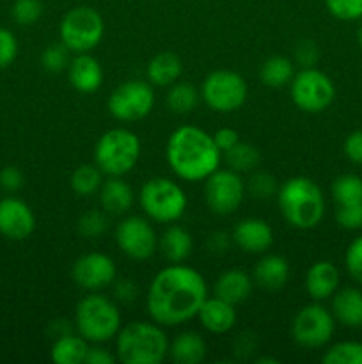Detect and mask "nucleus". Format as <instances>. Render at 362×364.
Returning <instances> with one entry per match:
<instances>
[{"mask_svg": "<svg viewBox=\"0 0 362 364\" xmlns=\"http://www.w3.org/2000/svg\"><path fill=\"white\" fill-rule=\"evenodd\" d=\"M291 100L295 105L307 114H318L329 109L336 100V85L332 78L322 70L304 68L295 73L293 80L290 82Z\"/></svg>", "mask_w": 362, "mask_h": 364, "instance_id": "9d476101", "label": "nucleus"}, {"mask_svg": "<svg viewBox=\"0 0 362 364\" xmlns=\"http://www.w3.org/2000/svg\"><path fill=\"white\" fill-rule=\"evenodd\" d=\"M109 213L105 210H87L77 223L78 233L84 238H98L109 231Z\"/></svg>", "mask_w": 362, "mask_h": 364, "instance_id": "f704fd0d", "label": "nucleus"}, {"mask_svg": "<svg viewBox=\"0 0 362 364\" xmlns=\"http://www.w3.org/2000/svg\"><path fill=\"white\" fill-rule=\"evenodd\" d=\"M35 230V215L31 206L18 198L0 199V235L9 240H25Z\"/></svg>", "mask_w": 362, "mask_h": 364, "instance_id": "dca6fc26", "label": "nucleus"}, {"mask_svg": "<svg viewBox=\"0 0 362 364\" xmlns=\"http://www.w3.org/2000/svg\"><path fill=\"white\" fill-rule=\"evenodd\" d=\"M25 176L16 166H7L0 171V187L7 192H16L23 187Z\"/></svg>", "mask_w": 362, "mask_h": 364, "instance_id": "c03bdc74", "label": "nucleus"}, {"mask_svg": "<svg viewBox=\"0 0 362 364\" xmlns=\"http://www.w3.org/2000/svg\"><path fill=\"white\" fill-rule=\"evenodd\" d=\"M98 196L99 206L109 215H123L133 206L135 201L133 188L123 180V176H109L103 180Z\"/></svg>", "mask_w": 362, "mask_h": 364, "instance_id": "412c9836", "label": "nucleus"}, {"mask_svg": "<svg viewBox=\"0 0 362 364\" xmlns=\"http://www.w3.org/2000/svg\"><path fill=\"white\" fill-rule=\"evenodd\" d=\"M197 318L201 326L204 327L208 333L212 334H226L236 326L238 313L236 306L231 302L224 301V299L216 297H206L202 302L201 309L197 313Z\"/></svg>", "mask_w": 362, "mask_h": 364, "instance_id": "aec40b11", "label": "nucleus"}, {"mask_svg": "<svg viewBox=\"0 0 362 364\" xmlns=\"http://www.w3.org/2000/svg\"><path fill=\"white\" fill-rule=\"evenodd\" d=\"M322 361L325 364H362L361 341H339L327 348Z\"/></svg>", "mask_w": 362, "mask_h": 364, "instance_id": "72a5a7b5", "label": "nucleus"}, {"mask_svg": "<svg viewBox=\"0 0 362 364\" xmlns=\"http://www.w3.org/2000/svg\"><path fill=\"white\" fill-rule=\"evenodd\" d=\"M213 141H215L216 148H219L220 153L224 155V153L229 151L233 146H236L238 142H240V134H238L234 128L224 127V128H219V130L213 134Z\"/></svg>", "mask_w": 362, "mask_h": 364, "instance_id": "49530a36", "label": "nucleus"}, {"mask_svg": "<svg viewBox=\"0 0 362 364\" xmlns=\"http://www.w3.org/2000/svg\"><path fill=\"white\" fill-rule=\"evenodd\" d=\"M121 311L106 295L91 291L78 301L75 309V329L89 343H106L121 329Z\"/></svg>", "mask_w": 362, "mask_h": 364, "instance_id": "39448f33", "label": "nucleus"}, {"mask_svg": "<svg viewBox=\"0 0 362 364\" xmlns=\"http://www.w3.org/2000/svg\"><path fill=\"white\" fill-rule=\"evenodd\" d=\"M336 220L343 230H361L362 205H339L336 208Z\"/></svg>", "mask_w": 362, "mask_h": 364, "instance_id": "a19ab883", "label": "nucleus"}, {"mask_svg": "<svg viewBox=\"0 0 362 364\" xmlns=\"http://www.w3.org/2000/svg\"><path fill=\"white\" fill-rule=\"evenodd\" d=\"M231 240L247 255H263L273 244V231L263 219L247 217L234 226Z\"/></svg>", "mask_w": 362, "mask_h": 364, "instance_id": "f3484780", "label": "nucleus"}, {"mask_svg": "<svg viewBox=\"0 0 362 364\" xmlns=\"http://www.w3.org/2000/svg\"><path fill=\"white\" fill-rule=\"evenodd\" d=\"M224 156H226V162L229 166V169L236 171V173L254 171L259 166V162H261V155H259L258 148L252 144H247V142H238L229 151L224 153Z\"/></svg>", "mask_w": 362, "mask_h": 364, "instance_id": "473e14b6", "label": "nucleus"}, {"mask_svg": "<svg viewBox=\"0 0 362 364\" xmlns=\"http://www.w3.org/2000/svg\"><path fill=\"white\" fill-rule=\"evenodd\" d=\"M277 205L284 220L297 230H312L325 217V196L314 180L293 176L277 188Z\"/></svg>", "mask_w": 362, "mask_h": 364, "instance_id": "7ed1b4c3", "label": "nucleus"}, {"mask_svg": "<svg viewBox=\"0 0 362 364\" xmlns=\"http://www.w3.org/2000/svg\"><path fill=\"white\" fill-rule=\"evenodd\" d=\"M103 183V173L96 164H82L71 174L70 185L80 198H91Z\"/></svg>", "mask_w": 362, "mask_h": 364, "instance_id": "7c9ffc66", "label": "nucleus"}, {"mask_svg": "<svg viewBox=\"0 0 362 364\" xmlns=\"http://www.w3.org/2000/svg\"><path fill=\"white\" fill-rule=\"evenodd\" d=\"M165 159L172 173L183 181H204L222 160L213 135L192 124H183L170 134Z\"/></svg>", "mask_w": 362, "mask_h": 364, "instance_id": "f03ea898", "label": "nucleus"}, {"mask_svg": "<svg viewBox=\"0 0 362 364\" xmlns=\"http://www.w3.org/2000/svg\"><path fill=\"white\" fill-rule=\"evenodd\" d=\"M248 95V85L240 73L216 70L206 75L201 85V98L213 112L229 114L240 109Z\"/></svg>", "mask_w": 362, "mask_h": 364, "instance_id": "1a4fd4ad", "label": "nucleus"}, {"mask_svg": "<svg viewBox=\"0 0 362 364\" xmlns=\"http://www.w3.org/2000/svg\"><path fill=\"white\" fill-rule=\"evenodd\" d=\"M344 267L351 279L362 287V235L350 242L344 252Z\"/></svg>", "mask_w": 362, "mask_h": 364, "instance_id": "ea45409f", "label": "nucleus"}, {"mask_svg": "<svg viewBox=\"0 0 362 364\" xmlns=\"http://www.w3.org/2000/svg\"><path fill=\"white\" fill-rule=\"evenodd\" d=\"M252 287H254V279L245 270L229 269L216 277L213 295L236 306L251 297Z\"/></svg>", "mask_w": 362, "mask_h": 364, "instance_id": "b1692460", "label": "nucleus"}, {"mask_svg": "<svg viewBox=\"0 0 362 364\" xmlns=\"http://www.w3.org/2000/svg\"><path fill=\"white\" fill-rule=\"evenodd\" d=\"M252 279L261 290L279 291L290 279V263L279 255H266L256 263Z\"/></svg>", "mask_w": 362, "mask_h": 364, "instance_id": "5701e85b", "label": "nucleus"}, {"mask_svg": "<svg viewBox=\"0 0 362 364\" xmlns=\"http://www.w3.org/2000/svg\"><path fill=\"white\" fill-rule=\"evenodd\" d=\"M116 361V355L110 354L109 348L102 347V343H92V347H89L87 355H85L87 364H114Z\"/></svg>", "mask_w": 362, "mask_h": 364, "instance_id": "de8ad7c7", "label": "nucleus"}, {"mask_svg": "<svg viewBox=\"0 0 362 364\" xmlns=\"http://www.w3.org/2000/svg\"><path fill=\"white\" fill-rule=\"evenodd\" d=\"M70 50L67 46H64L62 43H55V45H50L43 50L41 53V64L46 71L50 73H60V71L67 70L70 66Z\"/></svg>", "mask_w": 362, "mask_h": 364, "instance_id": "c9c22d12", "label": "nucleus"}, {"mask_svg": "<svg viewBox=\"0 0 362 364\" xmlns=\"http://www.w3.org/2000/svg\"><path fill=\"white\" fill-rule=\"evenodd\" d=\"M245 187H247V192H251V196H254L256 199L272 198L273 194H277V188H279L275 178L270 173H265V171L252 173Z\"/></svg>", "mask_w": 362, "mask_h": 364, "instance_id": "4c0bfd02", "label": "nucleus"}, {"mask_svg": "<svg viewBox=\"0 0 362 364\" xmlns=\"http://www.w3.org/2000/svg\"><path fill=\"white\" fill-rule=\"evenodd\" d=\"M138 203L149 220L172 224L183 217L188 199L180 183L165 176H156L142 185Z\"/></svg>", "mask_w": 362, "mask_h": 364, "instance_id": "0eeeda50", "label": "nucleus"}, {"mask_svg": "<svg viewBox=\"0 0 362 364\" xmlns=\"http://www.w3.org/2000/svg\"><path fill=\"white\" fill-rule=\"evenodd\" d=\"M89 350V341L78 333H67L55 338L50 358L57 364H82L85 363V355Z\"/></svg>", "mask_w": 362, "mask_h": 364, "instance_id": "cd10ccee", "label": "nucleus"}, {"mask_svg": "<svg viewBox=\"0 0 362 364\" xmlns=\"http://www.w3.org/2000/svg\"><path fill=\"white\" fill-rule=\"evenodd\" d=\"M105 32L103 18L94 7L77 6L67 11L59 25L60 43L71 53H87L99 45Z\"/></svg>", "mask_w": 362, "mask_h": 364, "instance_id": "6e6552de", "label": "nucleus"}, {"mask_svg": "<svg viewBox=\"0 0 362 364\" xmlns=\"http://www.w3.org/2000/svg\"><path fill=\"white\" fill-rule=\"evenodd\" d=\"M18 55V41L9 28L0 27V70L11 66Z\"/></svg>", "mask_w": 362, "mask_h": 364, "instance_id": "79ce46f5", "label": "nucleus"}, {"mask_svg": "<svg viewBox=\"0 0 362 364\" xmlns=\"http://www.w3.org/2000/svg\"><path fill=\"white\" fill-rule=\"evenodd\" d=\"M295 77L293 60L283 55H273L263 63L259 70V80L268 87H284Z\"/></svg>", "mask_w": 362, "mask_h": 364, "instance_id": "c85d7f7f", "label": "nucleus"}, {"mask_svg": "<svg viewBox=\"0 0 362 364\" xmlns=\"http://www.w3.org/2000/svg\"><path fill=\"white\" fill-rule=\"evenodd\" d=\"M295 59L302 68H312L316 66L319 59V48L312 39H302L297 46H295Z\"/></svg>", "mask_w": 362, "mask_h": 364, "instance_id": "37998d69", "label": "nucleus"}, {"mask_svg": "<svg viewBox=\"0 0 362 364\" xmlns=\"http://www.w3.org/2000/svg\"><path fill=\"white\" fill-rule=\"evenodd\" d=\"M201 100V91L188 82H174L165 96V103L174 114H190Z\"/></svg>", "mask_w": 362, "mask_h": 364, "instance_id": "c756f323", "label": "nucleus"}, {"mask_svg": "<svg viewBox=\"0 0 362 364\" xmlns=\"http://www.w3.org/2000/svg\"><path fill=\"white\" fill-rule=\"evenodd\" d=\"M265 363L277 364L279 361H277V359H272V358H259V359H256V364H265Z\"/></svg>", "mask_w": 362, "mask_h": 364, "instance_id": "3c124183", "label": "nucleus"}, {"mask_svg": "<svg viewBox=\"0 0 362 364\" xmlns=\"http://www.w3.org/2000/svg\"><path fill=\"white\" fill-rule=\"evenodd\" d=\"M208 345L204 338L195 331H185L172 340L169 355L176 364H199L206 359Z\"/></svg>", "mask_w": 362, "mask_h": 364, "instance_id": "bb28decb", "label": "nucleus"}, {"mask_svg": "<svg viewBox=\"0 0 362 364\" xmlns=\"http://www.w3.org/2000/svg\"><path fill=\"white\" fill-rule=\"evenodd\" d=\"M67 78L70 84L78 92L91 95L96 92L103 84V68L96 57L91 53H75L67 66Z\"/></svg>", "mask_w": 362, "mask_h": 364, "instance_id": "6ab92c4d", "label": "nucleus"}, {"mask_svg": "<svg viewBox=\"0 0 362 364\" xmlns=\"http://www.w3.org/2000/svg\"><path fill=\"white\" fill-rule=\"evenodd\" d=\"M229 235L222 233V231H216L212 237L208 238V247L212 249L213 252H226L229 249Z\"/></svg>", "mask_w": 362, "mask_h": 364, "instance_id": "8fccbe9b", "label": "nucleus"}, {"mask_svg": "<svg viewBox=\"0 0 362 364\" xmlns=\"http://www.w3.org/2000/svg\"><path fill=\"white\" fill-rule=\"evenodd\" d=\"M332 311L337 323L348 329L362 327V290L346 287L332 295Z\"/></svg>", "mask_w": 362, "mask_h": 364, "instance_id": "4be33fe9", "label": "nucleus"}, {"mask_svg": "<svg viewBox=\"0 0 362 364\" xmlns=\"http://www.w3.org/2000/svg\"><path fill=\"white\" fill-rule=\"evenodd\" d=\"M336 323L332 311L316 301L314 304L304 306L295 315L291 336L304 348H322L332 340Z\"/></svg>", "mask_w": 362, "mask_h": 364, "instance_id": "9b49d317", "label": "nucleus"}, {"mask_svg": "<svg viewBox=\"0 0 362 364\" xmlns=\"http://www.w3.org/2000/svg\"><path fill=\"white\" fill-rule=\"evenodd\" d=\"M116 340V358L123 364H162L169 355L170 341L156 322H130L121 326Z\"/></svg>", "mask_w": 362, "mask_h": 364, "instance_id": "20e7f679", "label": "nucleus"}, {"mask_svg": "<svg viewBox=\"0 0 362 364\" xmlns=\"http://www.w3.org/2000/svg\"><path fill=\"white\" fill-rule=\"evenodd\" d=\"M343 151L351 164L362 166V130H355L344 139Z\"/></svg>", "mask_w": 362, "mask_h": 364, "instance_id": "a18cd8bd", "label": "nucleus"}, {"mask_svg": "<svg viewBox=\"0 0 362 364\" xmlns=\"http://www.w3.org/2000/svg\"><path fill=\"white\" fill-rule=\"evenodd\" d=\"M332 199L336 205H362V178L358 174H341L332 183Z\"/></svg>", "mask_w": 362, "mask_h": 364, "instance_id": "2f4dec72", "label": "nucleus"}, {"mask_svg": "<svg viewBox=\"0 0 362 364\" xmlns=\"http://www.w3.org/2000/svg\"><path fill=\"white\" fill-rule=\"evenodd\" d=\"M116 244L124 256L135 262H146L158 247V237L151 220L146 217L130 215L116 228Z\"/></svg>", "mask_w": 362, "mask_h": 364, "instance_id": "4468645a", "label": "nucleus"}, {"mask_svg": "<svg viewBox=\"0 0 362 364\" xmlns=\"http://www.w3.org/2000/svg\"><path fill=\"white\" fill-rule=\"evenodd\" d=\"M341 272L329 259H319L305 274V291L312 301H327L339 290Z\"/></svg>", "mask_w": 362, "mask_h": 364, "instance_id": "a211bd4d", "label": "nucleus"}, {"mask_svg": "<svg viewBox=\"0 0 362 364\" xmlns=\"http://www.w3.org/2000/svg\"><path fill=\"white\" fill-rule=\"evenodd\" d=\"M109 112L123 123L144 119L155 107V91L149 82L128 80L117 85L106 100Z\"/></svg>", "mask_w": 362, "mask_h": 364, "instance_id": "f8f14e48", "label": "nucleus"}, {"mask_svg": "<svg viewBox=\"0 0 362 364\" xmlns=\"http://www.w3.org/2000/svg\"><path fill=\"white\" fill-rule=\"evenodd\" d=\"M141 139L128 128H110L94 146V164L106 176H124L141 159Z\"/></svg>", "mask_w": 362, "mask_h": 364, "instance_id": "423d86ee", "label": "nucleus"}, {"mask_svg": "<svg viewBox=\"0 0 362 364\" xmlns=\"http://www.w3.org/2000/svg\"><path fill=\"white\" fill-rule=\"evenodd\" d=\"M114 295L123 304H131L137 299V287H135L133 281L123 279L119 283H116V287H114Z\"/></svg>", "mask_w": 362, "mask_h": 364, "instance_id": "09e8293b", "label": "nucleus"}, {"mask_svg": "<svg viewBox=\"0 0 362 364\" xmlns=\"http://www.w3.org/2000/svg\"><path fill=\"white\" fill-rule=\"evenodd\" d=\"M208 297V284L192 267L172 263L153 277L146 294V308L153 322L177 327L195 318Z\"/></svg>", "mask_w": 362, "mask_h": 364, "instance_id": "f257e3e1", "label": "nucleus"}, {"mask_svg": "<svg viewBox=\"0 0 362 364\" xmlns=\"http://www.w3.org/2000/svg\"><path fill=\"white\" fill-rule=\"evenodd\" d=\"M158 247L167 262L185 263L194 251V238L190 231L185 230L183 226L172 224L158 238Z\"/></svg>", "mask_w": 362, "mask_h": 364, "instance_id": "a878e982", "label": "nucleus"}, {"mask_svg": "<svg viewBox=\"0 0 362 364\" xmlns=\"http://www.w3.org/2000/svg\"><path fill=\"white\" fill-rule=\"evenodd\" d=\"M247 187L240 173L233 169H216L204 180L206 206L216 215H231L243 203Z\"/></svg>", "mask_w": 362, "mask_h": 364, "instance_id": "ddd939ff", "label": "nucleus"}, {"mask_svg": "<svg viewBox=\"0 0 362 364\" xmlns=\"http://www.w3.org/2000/svg\"><path fill=\"white\" fill-rule=\"evenodd\" d=\"M117 276V267L109 255L103 252H87L80 256L71 267V277L82 290L99 291L114 284Z\"/></svg>", "mask_w": 362, "mask_h": 364, "instance_id": "2eb2a0df", "label": "nucleus"}, {"mask_svg": "<svg viewBox=\"0 0 362 364\" xmlns=\"http://www.w3.org/2000/svg\"><path fill=\"white\" fill-rule=\"evenodd\" d=\"M41 0H14L11 7V16L18 25H34L41 18Z\"/></svg>", "mask_w": 362, "mask_h": 364, "instance_id": "58836bf2", "label": "nucleus"}, {"mask_svg": "<svg viewBox=\"0 0 362 364\" xmlns=\"http://www.w3.org/2000/svg\"><path fill=\"white\" fill-rule=\"evenodd\" d=\"M181 73H183V60L174 52L156 53L146 68L148 82L158 87H170L174 82L180 80Z\"/></svg>", "mask_w": 362, "mask_h": 364, "instance_id": "393cba45", "label": "nucleus"}, {"mask_svg": "<svg viewBox=\"0 0 362 364\" xmlns=\"http://www.w3.org/2000/svg\"><path fill=\"white\" fill-rule=\"evenodd\" d=\"M357 43H358V46H361V50H362V21H361V25H358V28H357Z\"/></svg>", "mask_w": 362, "mask_h": 364, "instance_id": "603ef678", "label": "nucleus"}, {"mask_svg": "<svg viewBox=\"0 0 362 364\" xmlns=\"http://www.w3.org/2000/svg\"><path fill=\"white\" fill-rule=\"evenodd\" d=\"M327 11L341 21L362 20V0H323Z\"/></svg>", "mask_w": 362, "mask_h": 364, "instance_id": "e433bc0d", "label": "nucleus"}]
</instances>
